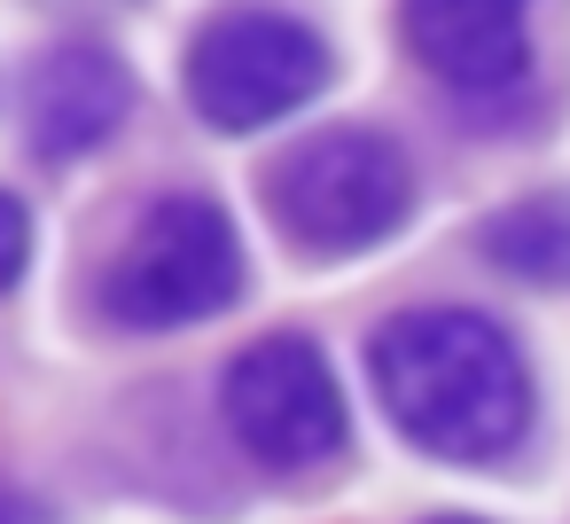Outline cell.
Masks as SVG:
<instances>
[{"label":"cell","mask_w":570,"mask_h":524,"mask_svg":"<svg viewBox=\"0 0 570 524\" xmlns=\"http://www.w3.org/2000/svg\"><path fill=\"white\" fill-rule=\"evenodd\" d=\"M126 118H134V71L110 48H95V40L48 48L32 64V79H24V134L56 165L102 149Z\"/></svg>","instance_id":"cell-7"},{"label":"cell","mask_w":570,"mask_h":524,"mask_svg":"<svg viewBox=\"0 0 570 524\" xmlns=\"http://www.w3.org/2000/svg\"><path fill=\"white\" fill-rule=\"evenodd\" d=\"M266 212L305 259H352L414 220V165L391 134L328 126L266 173Z\"/></svg>","instance_id":"cell-2"},{"label":"cell","mask_w":570,"mask_h":524,"mask_svg":"<svg viewBox=\"0 0 570 524\" xmlns=\"http://www.w3.org/2000/svg\"><path fill=\"white\" fill-rule=\"evenodd\" d=\"M367 384L430 462H500L531 430L523 345L469 305H414L367 337Z\"/></svg>","instance_id":"cell-1"},{"label":"cell","mask_w":570,"mask_h":524,"mask_svg":"<svg viewBox=\"0 0 570 524\" xmlns=\"http://www.w3.org/2000/svg\"><path fill=\"white\" fill-rule=\"evenodd\" d=\"M243 235L212 196H165L134 227V243L102 274V305L118 329H188L243 298Z\"/></svg>","instance_id":"cell-3"},{"label":"cell","mask_w":570,"mask_h":524,"mask_svg":"<svg viewBox=\"0 0 570 524\" xmlns=\"http://www.w3.org/2000/svg\"><path fill=\"white\" fill-rule=\"evenodd\" d=\"M0 524H56V516H48V501L17 493V485H0Z\"/></svg>","instance_id":"cell-10"},{"label":"cell","mask_w":570,"mask_h":524,"mask_svg":"<svg viewBox=\"0 0 570 524\" xmlns=\"http://www.w3.org/2000/svg\"><path fill=\"white\" fill-rule=\"evenodd\" d=\"M476 243H484V259L500 274L531 282V290H562L570 282V196H554V188L523 196V204L492 212Z\"/></svg>","instance_id":"cell-8"},{"label":"cell","mask_w":570,"mask_h":524,"mask_svg":"<svg viewBox=\"0 0 570 524\" xmlns=\"http://www.w3.org/2000/svg\"><path fill=\"white\" fill-rule=\"evenodd\" d=\"M430 524H484V516H430Z\"/></svg>","instance_id":"cell-11"},{"label":"cell","mask_w":570,"mask_h":524,"mask_svg":"<svg viewBox=\"0 0 570 524\" xmlns=\"http://www.w3.org/2000/svg\"><path fill=\"white\" fill-rule=\"evenodd\" d=\"M399 32L430 79L500 103L531 71V0H399Z\"/></svg>","instance_id":"cell-6"},{"label":"cell","mask_w":570,"mask_h":524,"mask_svg":"<svg viewBox=\"0 0 570 524\" xmlns=\"http://www.w3.org/2000/svg\"><path fill=\"white\" fill-rule=\"evenodd\" d=\"M24 266H32V212L0 188V298L24 282Z\"/></svg>","instance_id":"cell-9"},{"label":"cell","mask_w":570,"mask_h":524,"mask_svg":"<svg viewBox=\"0 0 570 524\" xmlns=\"http://www.w3.org/2000/svg\"><path fill=\"white\" fill-rule=\"evenodd\" d=\"M227 430L243 438V454H258L266 469H313L344 446V391H336V368L321 360L313 337L297 329H274L258 345L235 352L227 368Z\"/></svg>","instance_id":"cell-5"},{"label":"cell","mask_w":570,"mask_h":524,"mask_svg":"<svg viewBox=\"0 0 570 524\" xmlns=\"http://www.w3.org/2000/svg\"><path fill=\"white\" fill-rule=\"evenodd\" d=\"M328 79H336L328 40L282 9H227L188 40V110L212 134H258L305 110Z\"/></svg>","instance_id":"cell-4"}]
</instances>
